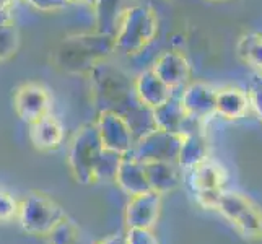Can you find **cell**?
I'll list each match as a JSON object with an SVG mask.
<instances>
[{"mask_svg": "<svg viewBox=\"0 0 262 244\" xmlns=\"http://www.w3.org/2000/svg\"><path fill=\"white\" fill-rule=\"evenodd\" d=\"M116 48L114 39L107 34H82L75 38H67L57 52V64L69 72L90 70L98 65L110 51Z\"/></svg>", "mask_w": 262, "mask_h": 244, "instance_id": "cell-1", "label": "cell"}, {"mask_svg": "<svg viewBox=\"0 0 262 244\" xmlns=\"http://www.w3.org/2000/svg\"><path fill=\"white\" fill-rule=\"evenodd\" d=\"M215 210H219L243 238L262 239V209L251 197L241 192L222 191Z\"/></svg>", "mask_w": 262, "mask_h": 244, "instance_id": "cell-2", "label": "cell"}, {"mask_svg": "<svg viewBox=\"0 0 262 244\" xmlns=\"http://www.w3.org/2000/svg\"><path fill=\"white\" fill-rule=\"evenodd\" d=\"M157 18L150 8L137 7L132 8L127 15L119 38L114 39V46L121 48L124 51H140L153 39L157 34Z\"/></svg>", "mask_w": 262, "mask_h": 244, "instance_id": "cell-3", "label": "cell"}, {"mask_svg": "<svg viewBox=\"0 0 262 244\" xmlns=\"http://www.w3.org/2000/svg\"><path fill=\"white\" fill-rule=\"evenodd\" d=\"M15 107L21 119L34 122L48 114L51 106L49 90L36 81L21 85L15 93Z\"/></svg>", "mask_w": 262, "mask_h": 244, "instance_id": "cell-4", "label": "cell"}, {"mask_svg": "<svg viewBox=\"0 0 262 244\" xmlns=\"http://www.w3.org/2000/svg\"><path fill=\"white\" fill-rule=\"evenodd\" d=\"M181 103L189 117L204 121L216 113V90L202 81L189 83L179 92Z\"/></svg>", "mask_w": 262, "mask_h": 244, "instance_id": "cell-5", "label": "cell"}, {"mask_svg": "<svg viewBox=\"0 0 262 244\" xmlns=\"http://www.w3.org/2000/svg\"><path fill=\"white\" fill-rule=\"evenodd\" d=\"M189 181H191L195 195L216 194L223 191L225 183H227V173H225L222 165L207 158L191 168V178H189Z\"/></svg>", "mask_w": 262, "mask_h": 244, "instance_id": "cell-6", "label": "cell"}, {"mask_svg": "<svg viewBox=\"0 0 262 244\" xmlns=\"http://www.w3.org/2000/svg\"><path fill=\"white\" fill-rule=\"evenodd\" d=\"M155 74L165 81V83L173 88L174 92L183 90L189 78H191V67L186 57L179 52H165L161 56L155 65L151 69Z\"/></svg>", "mask_w": 262, "mask_h": 244, "instance_id": "cell-7", "label": "cell"}, {"mask_svg": "<svg viewBox=\"0 0 262 244\" xmlns=\"http://www.w3.org/2000/svg\"><path fill=\"white\" fill-rule=\"evenodd\" d=\"M153 113H155L157 125H160L161 130L183 135V137L187 135V124L197 122L195 119H192V117H189L186 114L183 103H181V96L176 92L173 93V96H171L166 103L158 106L157 109H153Z\"/></svg>", "mask_w": 262, "mask_h": 244, "instance_id": "cell-8", "label": "cell"}, {"mask_svg": "<svg viewBox=\"0 0 262 244\" xmlns=\"http://www.w3.org/2000/svg\"><path fill=\"white\" fill-rule=\"evenodd\" d=\"M134 88L135 95L139 96L140 101L151 107V109H157L158 106L166 103L174 93V90L169 88L151 69L143 72L137 78V81L134 83Z\"/></svg>", "mask_w": 262, "mask_h": 244, "instance_id": "cell-9", "label": "cell"}, {"mask_svg": "<svg viewBox=\"0 0 262 244\" xmlns=\"http://www.w3.org/2000/svg\"><path fill=\"white\" fill-rule=\"evenodd\" d=\"M251 107L249 98L245 90L228 86L216 90V113L227 119H241Z\"/></svg>", "mask_w": 262, "mask_h": 244, "instance_id": "cell-10", "label": "cell"}, {"mask_svg": "<svg viewBox=\"0 0 262 244\" xmlns=\"http://www.w3.org/2000/svg\"><path fill=\"white\" fill-rule=\"evenodd\" d=\"M207 158H209V145H207V140L202 132L184 135L178 155L181 165L191 169L192 166L199 165V163H202Z\"/></svg>", "mask_w": 262, "mask_h": 244, "instance_id": "cell-11", "label": "cell"}, {"mask_svg": "<svg viewBox=\"0 0 262 244\" xmlns=\"http://www.w3.org/2000/svg\"><path fill=\"white\" fill-rule=\"evenodd\" d=\"M236 54L245 64L262 74V33L248 31L243 34L236 44Z\"/></svg>", "mask_w": 262, "mask_h": 244, "instance_id": "cell-12", "label": "cell"}, {"mask_svg": "<svg viewBox=\"0 0 262 244\" xmlns=\"http://www.w3.org/2000/svg\"><path fill=\"white\" fill-rule=\"evenodd\" d=\"M33 139L41 147H52L57 145L60 140V124L54 119L52 116L46 114L41 119L33 122Z\"/></svg>", "mask_w": 262, "mask_h": 244, "instance_id": "cell-13", "label": "cell"}, {"mask_svg": "<svg viewBox=\"0 0 262 244\" xmlns=\"http://www.w3.org/2000/svg\"><path fill=\"white\" fill-rule=\"evenodd\" d=\"M246 93L249 98L251 107L254 109L256 116L262 122V74H259V72H254V74H252Z\"/></svg>", "mask_w": 262, "mask_h": 244, "instance_id": "cell-14", "label": "cell"}, {"mask_svg": "<svg viewBox=\"0 0 262 244\" xmlns=\"http://www.w3.org/2000/svg\"><path fill=\"white\" fill-rule=\"evenodd\" d=\"M28 2L36 8H39V10L51 12V10H60V8H64L69 4V0H28Z\"/></svg>", "mask_w": 262, "mask_h": 244, "instance_id": "cell-15", "label": "cell"}, {"mask_svg": "<svg viewBox=\"0 0 262 244\" xmlns=\"http://www.w3.org/2000/svg\"><path fill=\"white\" fill-rule=\"evenodd\" d=\"M13 0H0V12H10Z\"/></svg>", "mask_w": 262, "mask_h": 244, "instance_id": "cell-16", "label": "cell"}, {"mask_svg": "<svg viewBox=\"0 0 262 244\" xmlns=\"http://www.w3.org/2000/svg\"><path fill=\"white\" fill-rule=\"evenodd\" d=\"M69 2H80V4H93L95 0H69Z\"/></svg>", "mask_w": 262, "mask_h": 244, "instance_id": "cell-17", "label": "cell"}, {"mask_svg": "<svg viewBox=\"0 0 262 244\" xmlns=\"http://www.w3.org/2000/svg\"><path fill=\"white\" fill-rule=\"evenodd\" d=\"M213 2H220V0H213Z\"/></svg>", "mask_w": 262, "mask_h": 244, "instance_id": "cell-18", "label": "cell"}]
</instances>
